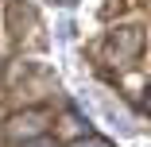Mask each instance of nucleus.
I'll use <instances>...</instances> for the list:
<instances>
[{"mask_svg": "<svg viewBox=\"0 0 151 147\" xmlns=\"http://www.w3.org/2000/svg\"><path fill=\"white\" fill-rule=\"evenodd\" d=\"M143 108H147V112H151V89H147V97H143Z\"/></svg>", "mask_w": 151, "mask_h": 147, "instance_id": "obj_5", "label": "nucleus"}, {"mask_svg": "<svg viewBox=\"0 0 151 147\" xmlns=\"http://www.w3.org/2000/svg\"><path fill=\"white\" fill-rule=\"evenodd\" d=\"M47 124H50L47 108H23L8 120V136L12 139H35V136H47Z\"/></svg>", "mask_w": 151, "mask_h": 147, "instance_id": "obj_1", "label": "nucleus"}, {"mask_svg": "<svg viewBox=\"0 0 151 147\" xmlns=\"http://www.w3.org/2000/svg\"><path fill=\"white\" fill-rule=\"evenodd\" d=\"M136 50H139V31L136 27H120L116 35H109V54L116 62H128Z\"/></svg>", "mask_w": 151, "mask_h": 147, "instance_id": "obj_2", "label": "nucleus"}, {"mask_svg": "<svg viewBox=\"0 0 151 147\" xmlns=\"http://www.w3.org/2000/svg\"><path fill=\"white\" fill-rule=\"evenodd\" d=\"M70 147H112L109 139H101V136H81V139H74Z\"/></svg>", "mask_w": 151, "mask_h": 147, "instance_id": "obj_3", "label": "nucleus"}, {"mask_svg": "<svg viewBox=\"0 0 151 147\" xmlns=\"http://www.w3.org/2000/svg\"><path fill=\"white\" fill-rule=\"evenodd\" d=\"M19 147H54V139L50 136H35V139H23Z\"/></svg>", "mask_w": 151, "mask_h": 147, "instance_id": "obj_4", "label": "nucleus"}]
</instances>
